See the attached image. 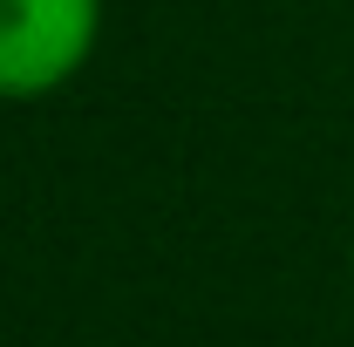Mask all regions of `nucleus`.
<instances>
[{"mask_svg":"<svg viewBox=\"0 0 354 347\" xmlns=\"http://www.w3.org/2000/svg\"><path fill=\"white\" fill-rule=\"evenodd\" d=\"M102 0H0V102H41L88 68Z\"/></svg>","mask_w":354,"mask_h":347,"instance_id":"nucleus-1","label":"nucleus"}]
</instances>
